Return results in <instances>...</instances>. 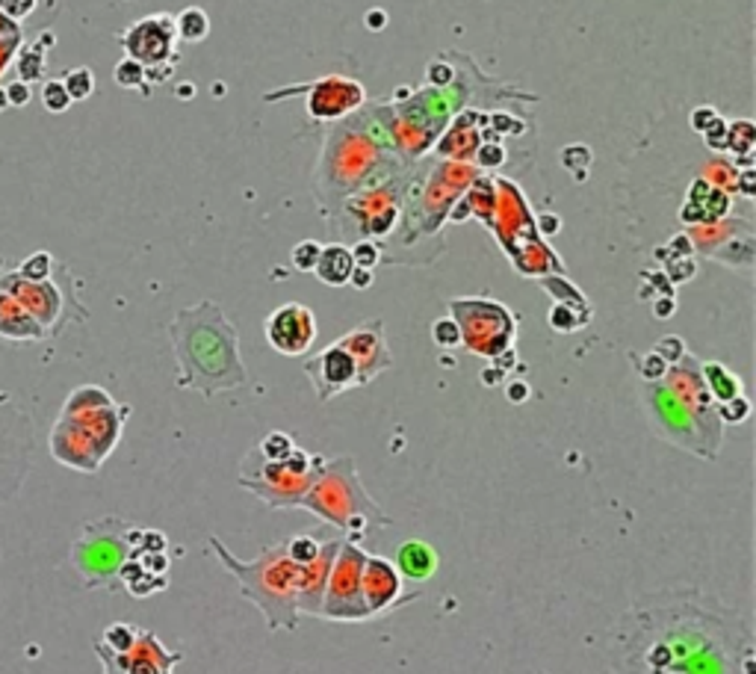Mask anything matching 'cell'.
I'll list each match as a JSON object with an SVG mask.
<instances>
[{"label":"cell","instance_id":"34","mask_svg":"<svg viewBox=\"0 0 756 674\" xmlns=\"http://www.w3.org/2000/svg\"><path fill=\"white\" fill-rule=\"evenodd\" d=\"M59 80H62V86H66L71 104L74 101H86V98H92V92H95V74H92V68H86V66L68 68Z\"/></svg>","mask_w":756,"mask_h":674},{"label":"cell","instance_id":"31","mask_svg":"<svg viewBox=\"0 0 756 674\" xmlns=\"http://www.w3.org/2000/svg\"><path fill=\"white\" fill-rule=\"evenodd\" d=\"M112 405V396L98 388V384H83V388H74L62 405L59 415H80V411H95V408H107Z\"/></svg>","mask_w":756,"mask_h":674},{"label":"cell","instance_id":"19","mask_svg":"<svg viewBox=\"0 0 756 674\" xmlns=\"http://www.w3.org/2000/svg\"><path fill=\"white\" fill-rule=\"evenodd\" d=\"M95 654L104 666V674H172V669L184 659V654L166 651L157 636L148 630H140V639L133 642L131 651L112 654L95 645Z\"/></svg>","mask_w":756,"mask_h":674},{"label":"cell","instance_id":"46","mask_svg":"<svg viewBox=\"0 0 756 674\" xmlns=\"http://www.w3.org/2000/svg\"><path fill=\"white\" fill-rule=\"evenodd\" d=\"M502 160H506V148L490 142V140H485L478 145V152L473 154V163H478V166H499Z\"/></svg>","mask_w":756,"mask_h":674},{"label":"cell","instance_id":"51","mask_svg":"<svg viewBox=\"0 0 756 674\" xmlns=\"http://www.w3.org/2000/svg\"><path fill=\"white\" fill-rule=\"evenodd\" d=\"M715 107H695L691 110V119H688V124H691V131H698V133H703L709 128V124L715 121Z\"/></svg>","mask_w":756,"mask_h":674},{"label":"cell","instance_id":"8","mask_svg":"<svg viewBox=\"0 0 756 674\" xmlns=\"http://www.w3.org/2000/svg\"><path fill=\"white\" fill-rule=\"evenodd\" d=\"M325 461L317 453H305V449H293L281 461H269L257 453V447L239 461L236 482L246 491L260 497V503L269 509H296L301 497L310 491V485L320 479Z\"/></svg>","mask_w":756,"mask_h":674},{"label":"cell","instance_id":"5","mask_svg":"<svg viewBox=\"0 0 756 674\" xmlns=\"http://www.w3.org/2000/svg\"><path fill=\"white\" fill-rule=\"evenodd\" d=\"M296 509H305L310 515L322 518L325 523L343 535L346 542H367L375 530L390 527V518L373 497L363 491L355 458L337 456L325 461L320 479L310 485V491L301 497Z\"/></svg>","mask_w":756,"mask_h":674},{"label":"cell","instance_id":"39","mask_svg":"<svg viewBox=\"0 0 756 674\" xmlns=\"http://www.w3.org/2000/svg\"><path fill=\"white\" fill-rule=\"evenodd\" d=\"M39 98H42V107H45L47 112H54V116H59V112H66V110L71 107V98H68L66 86H62V80H59V78H50V80H45V83H42V92H39Z\"/></svg>","mask_w":756,"mask_h":674},{"label":"cell","instance_id":"6","mask_svg":"<svg viewBox=\"0 0 756 674\" xmlns=\"http://www.w3.org/2000/svg\"><path fill=\"white\" fill-rule=\"evenodd\" d=\"M128 415L131 408L116 403L107 408L80 411V415H59L47 441L50 456L66 468L95 473L104 465V458L116 449Z\"/></svg>","mask_w":756,"mask_h":674},{"label":"cell","instance_id":"3","mask_svg":"<svg viewBox=\"0 0 756 674\" xmlns=\"http://www.w3.org/2000/svg\"><path fill=\"white\" fill-rule=\"evenodd\" d=\"M169 337L178 358V388L213 399L248 382L246 364L239 358V334L225 311L210 299L193 308H181L169 322Z\"/></svg>","mask_w":756,"mask_h":674},{"label":"cell","instance_id":"17","mask_svg":"<svg viewBox=\"0 0 756 674\" xmlns=\"http://www.w3.org/2000/svg\"><path fill=\"white\" fill-rule=\"evenodd\" d=\"M361 589H363V604H367L370 621L394 613V609L420 597V592H405V577L396 571L394 562L373 553H367V559H363Z\"/></svg>","mask_w":756,"mask_h":674},{"label":"cell","instance_id":"25","mask_svg":"<svg viewBox=\"0 0 756 674\" xmlns=\"http://www.w3.org/2000/svg\"><path fill=\"white\" fill-rule=\"evenodd\" d=\"M394 565H396V571L405 580H411V583H428L437 574V568H440V556H437V551L428 542L411 539V542H402L396 547Z\"/></svg>","mask_w":756,"mask_h":674},{"label":"cell","instance_id":"43","mask_svg":"<svg viewBox=\"0 0 756 674\" xmlns=\"http://www.w3.org/2000/svg\"><path fill=\"white\" fill-rule=\"evenodd\" d=\"M432 337H435V343H437L440 349H449V346H458V343H461V332H458V326H456V320H449V317H444V320L435 322V326H432Z\"/></svg>","mask_w":756,"mask_h":674},{"label":"cell","instance_id":"10","mask_svg":"<svg viewBox=\"0 0 756 674\" xmlns=\"http://www.w3.org/2000/svg\"><path fill=\"white\" fill-rule=\"evenodd\" d=\"M36 427L16 396L0 388V506L16 500L33 468Z\"/></svg>","mask_w":756,"mask_h":674},{"label":"cell","instance_id":"33","mask_svg":"<svg viewBox=\"0 0 756 674\" xmlns=\"http://www.w3.org/2000/svg\"><path fill=\"white\" fill-rule=\"evenodd\" d=\"M21 45H24L21 24L18 21H9L4 12H0V74H4L9 62L16 59Z\"/></svg>","mask_w":756,"mask_h":674},{"label":"cell","instance_id":"16","mask_svg":"<svg viewBox=\"0 0 756 674\" xmlns=\"http://www.w3.org/2000/svg\"><path fill=\"white\" fill-rule=\"evenodd\" d=\"M688 240L695 243L703 255H712L715 260L730 267L751 269L753 264V225L748 219H733L727 216L707 225H691Z\"/></svg>","mask_w":756,"mask_h":674},{"label":"cell","instance_id":"18","mask_svg":"<svg viewBox=\"0 0 756 674\" xmlns=\"http://www.w3.org/2000/svg\"><path fill=\"white\" fill-rule=\"evenodd\" d=\"M296 90H305V110L317 121H340L367 101L363 86L352 78H343V74H329V78L296 86Z\"/></svg>","mask_w":756,"mask_h":674},{"label":"cell","instance_id":"2","mask_svg":"<svg viewBox=\"0 0 756 674\" xmlns=\"http://www.w3.org/2000/svg\"><path fill=\"white\" fill-rule=\"evenodd\" d=\"M355 112L358 116H346L334 124L320 154L313 186H317V202L325 219L334 216L337 207L363 186L411 166L390 140L378 104Z\"/></svg>","mask_w":756,"mask_h":674},{"label":"cell","instance_id":"23","mask_svg":"<svg viewBox=\"0 0 756 674\" xmlns=\"http://www.w3.org/2000/svg\"><path fill=\"white\" fill-rule=\"evenodd\" d=\"M343 544V535L334 530V535H325L320 544V553L308 565H301V580H299V616H317L322 613V597L325 585H329L331 565Z\"/></svg>","mask_w":756,"mask_h":674},{"label":"cell","instance_id":"54","mask_svg":"<svg viewBox=\"0 0 756 674\" xmlns=\"http://www.w3.org/2000/svg\"><path fill=\"white\" fill-rule=\"evenodd\" d=\"M509 396H511V403H523V399L529 396V388H526L523 382H520V384H511V388H509Z\"/></svg>","mask_w":756,"mask_h":674},{"label":"cell","instance_id":"4","mask_svg":"<svg viewBox=\"0 0 756 674\" xmlns=\"http://www.w3.org/2000/svg\"><path fill=\"white\" fill-rule=\"evenodd\" d=\"M207 547L236 580L239 595L263 613L269 630H296L301 565L287 556L284 542L260 551L257 559H236L216 535H207Z\"/></svg>","mask_w":756,"mask_h":674},{"label":"cell","instance_id":"30","mask_svg":"<svg viewBox=\"0 0 756 674\" xmlns=\"http://www.w3.org/2000/svg\"><path fill=\"white\" fill-rule=\"evenodd\" d=\"M174 30H178V39L198 45L210 36V18L201 6H186L178 18H174Z\"/></svg>","mask_w":756,"mask_h":674},{"label":"cell","instance_id":"49","mask_svg":"<svg viewBox=\"0 0 756 674\" xmlns=\"http://www.w3.org/2000/svg\"><path fill=\"white\" fill-rule=\"evenodd\" d=\"M703 136H707V145L715 148V152H727V121L721 116H715V121L703 131Z\"/></svg>","mask_w":756,"mask_h":674},{"label":"cell","instance_id":"40","mask_svg":"<svg viewBox=\"0 0 756 674\" xmlns=\"http://www.w3.org/2000/svg\"><path fill=\"white\" fill-rule=\"evenodd\" d=\"M293 449H296L293 435H287V432H269L267 438L257 444V453L263 458H269V461H281V458H287L289 453H293Z\"/></svg>","mask_w":756,"mask_h":674},{"label":"cell","instance_id":"35","mask_svg":"<svg viewBox=\"0 0 756 674\" xmlns=\"http://www.w3.org/2000/svg\"><path fill=\"white\" fill-rule=\"evenodd\" d=\"M320 544H322V539L317 532H299V535H293V539H287L284 542V547H287V556L296 562V565H308V562H313L317 559V553H320Z\"/></svg>","mask_w":756,"mask_h":674},{"label":"cell","instance_id":"28","mask_svg":"<svg viewBox=\"0 0 756 674\" xmlns=\"http://www.w3.org/2000/svg\"><path fill=\"white\" fill-rule=\"evenodd\" d=\"M54 47V33L45 30L39 33V39L33 45H21L18 54H16V71H18V80L21 83H36L45 78V59H47V51Z\"/></svg>","mask_w":756,"mask_h":674},{"label":"cell","instance_id":"47","mask_svg":"<svg viewBox=\"0 0 756 674\" xmlns=\"http://www.w3.org/2000/svg\"><path fill=\"white\" fill-rule=\"evenodd\" d=\"M36 6H39V0H0V12L9 21H24L27 16H33Z\"/></svg>","mask_w":756,"mask_h":674},{"label":"cell","instance_id":"15","mask_svg":"<svg viewBox=\"0 0 756 674\" xmlns=\"http://www.w3.org/2000/svg\"><path fill=\"white\" fill-rule=\"evenodd\" d=\"M119 42L124 45V54L136 59L145 71H157L178 62V30H174V18L160 12V16H148L142 21L131 24L128 30L119 36Z\"/></svg>","mask_w":756,"mask_h":674},{"label":"cell","instance_id":"41","mask_svg":"<svg viewBox=\"0 0 756 674\" xmlns=\"http://www.w3.org/2000/svg\"><path fill=\"white\" fill-rule=\"evenodd\" d=\"M320 252H322V246L317 240H301L289 258H293V267L299 272H313V267H317V260H320Z\"/></svg>","mask_w":756,"mask_h":674},{"label":"cell","instance_id":"27","mask_svg":"<svg viewBox=\"0 0 756 674\" xmlns=\"http://www.w3.org/2000/svg\"><path fill=\"white\" fill-rule=\"evenodd\" d=\"M313 272H317V279L322 284H329V287L349 284L352 272H355V258H352V248L343 246V243L322 246L320 260H317V267H313Z\"/></svg>","mask_w":756,"mask_h":674},{"label":"cell","instance_id":"56","mask_svg":"<svg viewBox=\"0 0 756 674\" xmlns=\"http://www.w3.org/2000/svg\"><path fill=\"white\" fill-rule=\"evenodd\" d=\"M9 101H6V90H0V110H6Z\"/></svg>","mask_w":756,"mask_h":674},{"label":"cell","instance_id":"12","mask_svg":"<svg viewBox=\"0 0 756 674\" xmlns=\"http://www.w3.org/2000/svg\"><path fill=\"white\" fill-rule=\"evenodd\" d=\"M363 559H367V553L361 551V544L343 539L340 553L331 565V574H329V585H325L320 618H329L337 624L370 621L367 604H363V589H361Z\"/></svg>","mask_w":756,"mask_h":674},{"label":"cell","instance_id":"13","mask_svg":"<svg viewBox=\"0 0 756 674\" xmlns=\"http://www.w3.org/2000/svg\"><path fill=\"white\" fill-rule=\"evenodd\" d=\"M0 290L16 299V302L47 332V337H57L62 329H66V322L74 320L68 314V308H74L78 314H86L83 308H78V299H74L68 290H62L54 279L27 281L12 269V272H4V276H0Z\"/></svg>","mask_w":756,"mask_h":674},{"label":"cell","instance_id":"50","mask_svg":"<svg viewBox=\"0 0 756 674\" xmlns=\"http://www.w3.org/2000/svg\"><path fill=\"white\" fill-rule=\"evenodd\" d=\"M6 101H9V107H27L33 101V86L21 83V80H12L6 86Z\"/></svg>","mask_w":756,"mask_h":674},{"label":"cell","instance_id":"24","mask_svg":"<svg viewBox=\"0 0 756 674\" xmlns=\"http://www.w3.org/2000/svg\"><path fill=\"white\" fill-rule=\"evenodd\" d=\"M482 112L476 110H464L458 116H452L449 131L440 136L435 142V152L444 160H458V163H467L473 160V154L482 145Z\"/></svg>","mask_w":756,"mask_h":674},{"label":"cell","instance_id":"26","mask_svg":"<svg viewBox=\"0 0 756 674\" xmlns=\"http://www.w3.org/2000/svg\"><path fill=\"white\" fill-rule=\"evenodd\" d=\"M0 337H4V341L30 343V341H45L47 332L16 302V299L0 290Z\"/></svg>","mask_w":756,"mask_h":674},{"label":"cell","instance_id":"53","mask_svg":"<svg viewBox=\"0 0 756 674\" xmlns=\"http://www.w3.org/2000/svg\"><path fill=\"white\" fill-rule=\"evenodd\" d=\"M367 27H370V30H384V27H387V16H384L382 9L367 12Z\"/></svg>","mask_w":756,"mask_h":674},{"label":"cell","instance_id":"44","mask_svg":"<svg viewBox=\"0 0 756 674\" xmlns=\"http://www.w3.org/2000/svg\"><path fill=\"white\" fill-rule=\"evenodd\" d=\"M667 364L656 355V353H647L645 358H638V376L645 382H659L665 376Z\"/></svg>","mask_w":756,"mask_h":674},{"label":"cell","instance_id":"21","mask_svg":"<svg viewBox=\"0 0 756 674\" xmlns=\"http://www.w3.org/2000/svg\"><path fill=\"white\" fill-rule=\"evenodd\" d=\"M346 353L355 358L358 367V388L370 384L375 376H382L384 370L394 367V355H390L387 341H384V322L382 320H367L358 329H352L337 341Z\"/></svg>","mask_w":756,"mask_h":674},{"label":"cell","instance_id":"36","mask_svg":"<svg viewBox=\"0 0 756 674\" xmlns=\"http://www.w3.org/2000/svg\"><path fill=\"white\" fill-rule=\"evenodd\" d=\"M54 269H57V260L50 252H33L21 260V267L16 269L21 279H27V281H45L54 276Z\"/></svg>","mask_w":756,"mask_h":674},{"label":"cell","instance_id":"20","mask_svg":"<svg viewBox=\"0 0 756 674\" xmlns=\"http://www.w3.org/2000/svg\"><path fill=\"white\" fill-rule=\"evenodd\" d=\"M267 343L281 355H305L317 341V317L308 305L287 302L275 308L263 322Z\"/></svg>","mask_w":756,"mask_h":674},{"label":"cell","instance_id":"1","mask_svg":"<svg viewBox=\"0 0 756 674\" xmlns=\"http://www.w3.org/2000/svg\"><path fill=\"white\" fill-rule=\"evenodd\" d=\"M617 674H756L753 633L700 592L635 601L617 630Z\"/></svg>","mask_w":756,"mask_h":674},{"label":"cell","instance_id":"52","mask_svg":"<svg viewBox=\"0 0 756 674\" xmlns=\"http://www.w3.org/2000/svg\"><path fill=\"white\" fill-rule=\"evenodd\" d=\"M349 284H355V287H370L373 284V269H361V267H355V272H352V279H349Z\"/></svg>","mask_w":756,"mask_h":674},{"label":"cell","instance_id":"45","mask_svg":"<svg viewBox=\"0 0 756 674\" xmlns=\"http://www.w3.org/2000/svg\"><path fill=\"white\" fill-rule=\"evenodd\" d=\"M352 258H355V267L375 269L378 267V246L373 240H358L355 248H352Z\"/></svg>","mask_w":756,"mask_h":674},{"label":"cell","instance_id":"7","mask_svg":"<svg viewBox=\"0 0 756 674\" xmlns=\"http://www.w3.org/2000/svg\"><path fill=\"white\" fill-rule=\"evenodd\" d=\"M136 532L140 530L131 521L116 515L83 523L71 544V565L83 589H119L121 568L131 559Z\"/></svg>","mask_w":756,"mask_h":674},{"label":"cell","instance_id":"22","mask_svg":"<svg viewBox=\"0 0 756 674\" xmlns=\"http://www.w3.org/2000/svg\"><path fill=\"white\" fill-rule=\"evenodd\" d=\"M305 373L313 382V391H317L320 403H329V399L358 388L355 358H352L340 343H331L329 349H322V353L310 355L305 361Z\"/></svg>","mask_w":756,"mask_h":674},{"label":"cell","instance_id":"29","mask_svg":"<svg viewBox=\"0 0 756 674\" xmlns=\"http://www.w3.org/2000/svg\"><path fill=\"white\" fill-rule=\"evenodd\" d=\"M700 376H703V384H707L715 405H724L730 399L741 396V379L736 373H730L721 361H707V364H700Z\"/></svg>","mask_w":756,"mask_h":674},{"label":"cell","instance_id":"37","mask_svg":"<svg viewBox=\"0 0 756 674\" xmlns=\"http://www.w3.org/2000/svg\"><path fill=\"white\" fill-rule=\"evenodd\" d=\"M700 178L707 184H712V186H718V190H724V193H736L739 169L733 163H727V160H709V166L703 169Z\"/></svg>","mask_w":756,"mask_h":674},{"label":"cell","instance_id":"9","mask_svg":"<svg viewBox=\"0 0 756 674\" xmlns=\"http://www.w3.org/2000/svg\"><path fill=\"white\" fill-rule=\"evenodd\" d=\"M417 174V169H402L384 181L363 186L337 207L331 225L349 240H355V237L358 240H375V237L390 234L396 228L402 210H405Z\"/></svg>","mask_w":756,"mask_h":674},{"label":"cell","instance_id":"11","mask_svg":"<svg viewBox=\"0 0 756 674\" xmlns=\"http://www.w3.org/2000/svg\"><path fill=\"white\" fill-rule=\"evenodd\" d=\"M452 314H456V326L461 332L464 346L476 355L497 358L514 341V317L499 302H488V299H456L452 302Z\"/></svg>","mask_w":756,"mask_h":674},{"label":"cell","instance_id":"42","mask_svg":"<svg viewBox=\"0 0 756 674\" xmlns=\"http://www.w3.org/2000/svg\"><path fill=\"white\" fill-rule=\"evenodd\" d=\"M715 411H718V420L721 423H745L751 417V403L745 399V394H741L724 405H715Z\"/></svg>","mask_w":756,"mask_h":674},{"label":"cell","instance_id":"32","mask_svg":"<svg viewBox=\"0 0 756 674\" xmlns=\"http://www.w3.org/2000/svg\"><path fill=\"white\" fill-rule=\"evenodd\" d=\"M756 142V131L748 119H739L733 124H727V152H733L736 157H741V169L751 166V152Z\"/></svg>","mask_w":756,"mask_h":674},{"label":"cell","instance_id":"48","mask_svg":"<svg viewBox=\"0 0 756 674\" xmlns=\"http://www.w3.org/2000/svg\"><path fill=\"white\" fill-rule=\"evenodd\" d=\"M653 353H656L665 364H677L679 358H683L688 349H686V343L679 341V337H665V341H659V346L653 349Z\"/></svg>","mask_w":756,"mask_h":674},{"label":"cell","instance_id":"14","mask_svg":"<svg viewBox=\"0 0 756 674\" xmlns=\"http://www.w3.org/2000/svg\"><path fill=\"white\" fill-rule=\"evenodd\" d=\"M641 396H645V408H647V415L653 420V427H656V432L662 435L665 441L683 447L695 456L715 458V449L707 444V438H703L698 420L691 417V411L665 388L662 379L641 384Z\"/></svg>","mask_w":756,"mask_h":674},{"label":"cell","instance_id":"38","mask_svg":"<svg viewBox=\"0 0 756 674\" xmlns=\"http://www.w3.org/2000/svg\"><path fill=\"white\" fill-rule=\"evenodd\" d=\"M112 80H116V83L121 86V90H142V92H148L145 68H142L136 59H131V57H124V59L119 62L116 71H112Z\"/></svg>","mask_w":756,"mask_h":674},{"label":"cell","instance_id":"55","mask_svg":"<svg viewBox=\"0 0 756 674\" xmlns=\"http://www.w3.org/2000/svg\"><path fill=\"white\" fill-rule=\"evenodd\" d=\"M178 95H181V98H193V95H195V86H193V83L178 86Z\"/></svg>","mask_w":756,"mask_h":674}]
</instances>
